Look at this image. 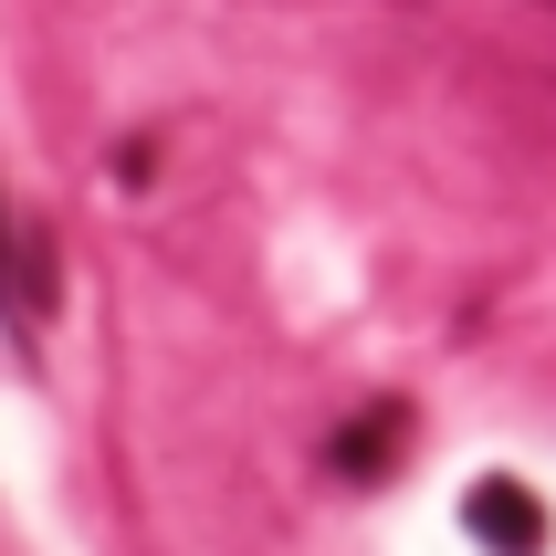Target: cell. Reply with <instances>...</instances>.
<instances>
[{"mask_svg": "<svg viewBox=\"0 0 556 556\" xmlns=\"http://www.w3.org/2000/svg\"><path fill=\"white\" fill-rule=\"evenodd\" d=\"M0 315H11L22 337L53 326V242L11 211V189H0Z\"/></svg>", "mask_w": 556, "mask_h": 556, "instance_id": "1", "label": "cell"}, {"mask_svg": "<svg viewBox=\"0 0 556 556\" xmlns=\"http://www.w3.org/2000/svg\"><path fill=\"white\" fill-rule=\"evenodd\" d=\"M463 535L483 556H546V504H535L515 472H483V483L463 494Z\"/></svg>", "mask_w": 556, "mask_h": 556, "instance_id": "2", "label": "cell"}, {"mask_svg": "<svg viewBox=\"0 0 556 556\" xmlns=\"http://www.w3.org/2000/svg\"><path fill=\"white\" fill-rule=\"evenodd\" d=\"M326 463H337L346 483H389V472L409 463V409H400V400H368L337 441H326Z\"/></svg>", "mask_w": 556, "mask_h": 556, "instance_id": "3", "label": "cell"}]
</instances>
